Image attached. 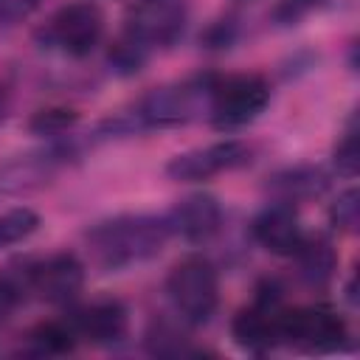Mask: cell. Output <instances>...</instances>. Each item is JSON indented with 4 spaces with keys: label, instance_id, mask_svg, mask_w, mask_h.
Here are the masks:
<instances>
[{
    "label": "cell",
    "instance_id": "d6986e66",
    "mask_svg": "<svg viewBox=\"0 0 360 360\" xmlns=\"http://www.w3.org/2000/svg\"><path fill=\"white\" fill-rule=\"evenodd\" d=\"M146 56H149V48H143V45H141L138 39H132L127 31H124V37L115 39V42L110 45V51H107L110 68H112L115 73H121V76L138 73V70L143 68Z\"/></svg>",
    "mask_w": 360,
    "mask_h": 360
},
{
    "label": "cell",
    "instance_id": "d4e9b609",
    "mask_svg": "<svg viewBox=\"0 0 360 360\" xmlns=\"http://www.w3.org/2000/svg\"><path fill=\"white\" fill-rule=\"evenodd\" d=\"M42 0H0V25H17L39 8Z\"/></svg>",
    "mask_w": 360,
    "mask_h": 360
},
{
    "label": "cell",
    "instance_id": "7c38bea8",
    "mask_svg": "<svg viewBox=\"0 0 360 360\" xmlns=\"http://www.w3.org/2000/svg\"><path fill=\"white\" fill-rule=\"evenodd\" d=\"M169 231L183 236L186 242H208L219 225H222V205L214 194H188L183 200H177L172 205V211L166 214Z\"/></svg>",
    "mask_w": 360,
    "mask_h": 360
},
{
    "label": "cell",
    "instance_id": "277c9868",
    "mask_svg": "<svg viewBox=\"0 0 360 360\" xmlns=\"http://www.w3.org/2000/svg\"><path fill=\"white\" fill-rule=\"evenodd\" d=\"M278 343L295 346L309 354H332L349 343L346 318L329 304L292 307L278 315Z\"/></svg>",
    "mask_w": 360,
    "mask_h": 360
},
{
    "label": "cell",
    "instance_id": "5bb4252c",
    "mask_svg": "<svg viewBox=\"0 0 360 360\" xmlns=\"http://www.w3.org/2000/svg\"><path fill=\"white\" fill-rule=\"evenodd\" d=\"M250 233L264 250H270L276 256H292L304 236L295 208L287 202H276V200L267 202L250 219Z\"/></svg>",
    "mask_w": 360,
    "mask_h": 360
},
{
    "label": "cell",
    "instance_id": "7402d4cb",
    "mask_svg": "<svg viewBox=\"0 0 360 360\" xmlns=\"http://www.w3.org/2000/svg\"><path fill=\"white\" fill-rule=\"evenodd\" d=\"M146 346L152 354H163V357H174V354H183L186 346H183V335L177 329H172L169 323H155L149 332H146Z\"/></svg>",
    "mask_w": 360,
    "mask_h": 360
},
{
    "label": "cell",
    "instance_id": "cb8c5ba5",
    "mask_svg": "<svg viewBox=\"0 0 360 360\" xmlns=\"http://www.w3.org/2000/svg\"><path fill=\"white\" fill-rule=\"evenodd\" d=\"M22 290H25V281L11 278V276H0V323H6L11 318V312L20 304Z\"/></svg>",
    "mask_w": 360,
    "mask_h": 360
},
{
    "label": "cell",
    "instance_id": "e0dca14e",
    "mask_svg": "<svg viewBox=\"0 0 360 360\" xmlns=\"http://www.w3.org/2000/svg\"><path fill=\"white\" fill-rule=\"evenodd\" d=\"M28 343L37 354H68L76 349L79 335L73 329V321H42L28 332Z\"/></svg>",
    "mask_w": 360,
    "mask_h": 360
},
{
    "label": "cell",
    "instance_id": "4316f807",
    "mask_svg": "<svg viewBox=\"0 0 360 360\" xmlns=\"http://www.w3.org/2000/svg\"><path fill=\"white\" fill-rule=\"evenodd\" d=\"M8 107H11V93H8V87L0 82V121L8 115Z\"/></svg>",
    "mask_w": 360,
    "mask_h": 360
},
{
    "label": "cell",
    "instance_id": "30bf717a",
    "mask_svg": "<svg viewBox=\"0 0 360 360\" xmlns=\"http://www.w3.org/2000/svg\"><path fill=\"white\" fill-rule=\"evenodd\" d=\"M28 290L48 304H68L84 287V264L76 253L59 250L25 270Z\"/></svg>",
    "mask_w": 360,
    "mask_h": 360
},
{
    "label": "cell",
    "instance_id": "ac0fdd59",
    "mask_svg": "<svg viewBox=\"0 0 360 360\" xmlns=\"http://www.w3.org/2000/svg\"><path fill=\"white\" fill-rule=\"evenodd\" d=\"M39 228V214L28 205H17L0 214V250L25 242Z\"/></svg>",
    "mask_w": 360,
    "mask_h": 360
},
{
    "label": "cell",
    "instance_id": "4fadbf2b",
    "mask_svg": "<svg viewBox=\"0 0 360 360\" xmlns=\"http://www.w3.org/2000/svg\"><path fill=\"white\" fill-rule=\"evenodd\" d=\"M73 329L93 346H115L129 332V312L118 298H98L73 315Z\"/></svg>",
    "mask_w": 360,
    "mask_h": 360
},
{
    "label": "cell",
    "instance_id": "2e32d148",
    "mask_svg": "<svg viewBox=\"0 0 360 360\" xmlns=\"http://www.w3.org/2000/svg\"><path fill=\"white\" fill-rule=\"evenodd\" d=\"M292 259H295V273L307 287H326L338 270V253L332 242L321 233L301 236Z\"/></svg>",
    "mask_w": 360,
    "mask_h": 360
},
{
    "label": "cell",
    "instance_id": "52a82bcc",
    "mask_svg": "<svg viewBox=\"0 0 360 360\" xmlns=\"http://www.w3.org/2000/svg\"><path fill=\"white\" fill-rule=\"evenodd\" d=\"M281 309V290L273 281H264L256 290L253 304L242 307L231 321V335L236 346L250 354H267L270 349H276Z\"/></svg>",
    "mask_w": 360,
    "mask_h": 360
},
{
    "label": "cell",
    "instance_id": "484cf974",
    "mask_svg": "<svg viewBox=\"0 0 360 360\" xmlns=\"http://www.w3.org/2000/svg\"><path fill=\"white\" fill-rule=\"evenodd\" d=\"M318 0H281V6L276 8V17H281L284 22H292L298 20L301 14H307Z\"/></svg>",
    "mask_w": 360,
    "mask_h": 360
},
{
    "label": "cell",
    "instance_id": "6da1fadb",
    "mask_svg": "<svg viewBox=\"0 0 360 360\" xmlns=\"http://www.w3.org/2000/svg\"><path fill=\"white\" fill-rule=\"evenodd\" d=\"M172 231L166 217L155 214H118L96 222L87 231V248L104 270H121L146 262L163 250Z\"/></svg>",
    "mask_w": 360,
    "mask_h": 360
},
{
    "label": "cell",
    "instance_id": "9c48e42d",
    "mask_svg": "<svg viewBox=\"0 0 360 360\" xmlns=\"http://www.w3.org/2000/svg\"><path fill=\"white\" fill-rule=\"evenodd\" d=\"M248 160H250V146L245 141L228 138V141H217V143L174 155L166 163V174L172 180H180V183H197V180H208V177H217L222 172L239 169Z\"/></svg>",
    "mask_w": 360,
    "mask_h": 360
},
{
    "label": "cell",
    "instance_id": "9a60e30c",
    "mask_svg": "<svg viewBox=\"0 0 360 360\" xmlns=\"http://www.w3.org/2000/svg\"><path fill=\"white\" fill-rule=\"evenodd\" d=\"M264 188L276 202L295 205V202L321 197L329 188V177L318 166H287V169L273 172L264 183Z\"/></svg>",
    "mask_w": 360,
    "mask_h": 360
},
{
    "label": "cell",
    "instance_id": "8fae6325",
    "mask_svg": "<svg viewBox=\"0 0 360 360\" xmlns=\"http://www.w3.org/2000/svg\"><path fill=\"white\" fill-rule=\"evenodd\" d=\"M68 160V149H42L17 155L0 163V197H17L37 191L53 180L59 166Z\"/></svg>",
    "mask_w": 360,
    "mask_h": 360
},
{
    "label": "cell",
    "instance_id": "5b68a950",
    "mask_svg": "<svg viewBox=\"0 0 360 360\" xmlns=\"http://www.w3.org/2000/svg\"><path fill=\"white\" fill-rule=\"evenodd\" d=\"M270 104V84L259 73L214 76L208 118L217 129H239L256 121Z\"/></svg>",
    "mask_w": 360,
    "mask_h": 360
},
{
    "label": "cell",
    "instance_id": "ba28073f",
    "mask_svg": "<svg viewBox=\"0 0 360 360\" xmlns=\"http://www.w3.org/2000/svg\"><path fill=\"white\" fill-rule=\"evenodd\" d=\"M186 22V0H135L127 14V34L143 48H169L183 37Z\"/></svg>",
    "mask_w": 360,
    "mask_h": 360
},
{
    "label": "cell",
    "instance_id": "8992f818",
    "mask_svg": "<svg viewBox=\"0 0 360 360\" xmlns=\"http://www.w3.org/2000/svg\"><path fill=\"white\" fill-rule=\"evenodd\" d=\"M42 45L62 51L65 56L82 59L96 51L104 37V11L90 0L62 6L39 31Z\"/></svg>",
    "mask_w": 360,
    "mask_h": 360
},
{
    "label": "cell",
    "instance_id": "ffe728a7",
    "mask_svg": "<svg viewBox=\"0 0 360 360\" xmlns=\"http://www.w3.org/2000/svg\"><path fill=\"white\" fill-rule=\"evenodd\" d=\"M79 121V112L70 107H42L28 118V129L34 135H65Z\"/></svg>",
    "mask_w": 360,
    "mask_h": 360
},
{
    "label": "cell",
    "instance_id": "44dd1931",
    "mask_svg": "<svg viewBox=\"0 0 360 360\" xmlns=\"http://www.w3.org/2000/svg\"><path fill=\"white\" fill-rule=\"evenodd\" d=\"M357 219H360V194L352 186V188H343L335 197V202L329 205V222L340 233H354L357 231Z\"/></svg>",
    "mask_w": 360,
    "mask_h": 360
},
{
    "label": "cell",
    "instance_id": "7a4b0ae2",
    "mask_svg": "<svg viewBox=\"0 0 360 360\" xmlns=\"http://www.w3.org/2000/svg\"><path fill=\"white\" fill-rule=\"evenodd\" d=\"M214 76H194L174 84L152 87L138 98L129 115L110 121V132H129V129H163V127H180L194 121L202 110H208Z\"/></svg>",
    "mask_w": 360,
    "mask_h": 360
},
{
    "label": "cell",
    "instance_id": "3957f363",
    "mask_svg": "<svg viewBox=\"0 0 360 360\" xmlns=\"http://www.w3.org/2000/svg\"><path fill=\"white\" fill-rule=\"evenodd\" d=\"M166 295L186 323H208L219 304V276L211 259L200 253L183 256L166 276Z\"/></svg>",
    "mask_w": 360,
    "mask_h": 360
},
{
    "label": "cell",
    "instance_id": "603a6c76",
    "mask_svg": "<svg viewBox=\"0 0 360 360\" xmlns=\"http://www.w3.org/2000/svg\"><path fill=\"white\" fill-rule=\"evenodd\" d=\"M335 166L340 174L346 177H354L357 174V166H360V149H357V127H354V118L349 121L340 143L335 146Z\"/></svg>",
    "mask_w": 360,
    "mask_h": 360
}]
</instances>
